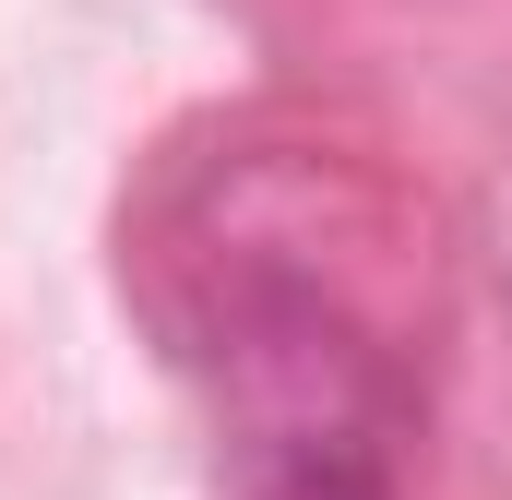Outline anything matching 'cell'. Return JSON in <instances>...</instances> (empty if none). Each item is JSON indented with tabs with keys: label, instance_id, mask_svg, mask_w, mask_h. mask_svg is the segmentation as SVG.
I'll return each mask as SVG.
<instances>
[{
	"label": "cell",
	"instance_id": "1",
	"mask_svg": "<svg viewBox=\"0 0 512 500\" xmlns=\"http://www.w3.org/2000/svg\"><path fill=\"white\" fill-rule=\"evenodd\" d=\"M215 405L251 500H393V370L346 298L251 274L215 322Z\"/></svg>",
	"mask_w": 512,
	"mask_h": 500
}]
</instances>
